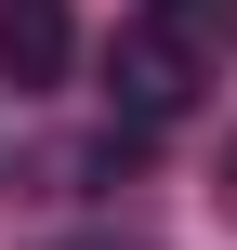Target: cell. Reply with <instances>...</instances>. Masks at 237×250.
Masks as SVG:
<instances>
[{"mask_svg":"<svg viewBox=\"0 0 237 250\" xmlns=\"http://www.w3.org/2000/svg\"><path fill=\"white\" fill-rule=\"evenodd\" d=\"M106 105H119V132H172V119L198 105V66L132 13V26H119V53H106Z\"/></svg>","mask_w":237,"mask_h":250,"instance_id":"6da1fadb","label":"cell"},{"mask_svg":"<svg viewBox=\"0 0 237 250\" xmlns=\"http://www.w3.org/2000/svg\"><path fill=\"white\" fill-rule=\"evenodd\" d=\"M66 66H79V13L66 0H0V79L13 92H53Z\"/></svg>","mask_w":237,"mask_h":250,"instance_id":"7a4b0ae2","label":"cell"},{"mask_svg":"<svg viewBox=\"0 0 237 250\" xmlns=\"http://www.w3.org/2000/svg\"><path fill=\"white\" fill-rule=\"evenodd\" d=\"M145 26H158L185 66H211V53H224V26H237V0H145Z\"/></svg>","mask_w":237,"mask_h":250,"instance_id":"3957f363","label":"cell"}]
</instances>
